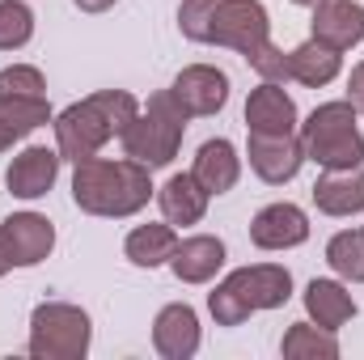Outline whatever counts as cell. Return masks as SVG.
I'll return each instance as SVG.
<instances>
[{
  "label": "cell",
  "mask_w": 364,
  "mask_h": 360,
  "mask_svg": "<svg viewBox=\"0 0 364 360\" xmlns=\"http://www.w3.org/2000/svg\"><path fill=\"white\" fill-rule=\"evenodd\" d=\"M153 195V170H144L132 157H90L73 166V203L90 216L127 221L144 212Z\"/></svg>",
  "instance_id": "6da1fadb"
},
{
  "label": "cell",
  "mask_w": 364,
  "mask_h": 360,
  "mask_svg": "<svg viewBox=\"0 0 364 360\" xmlns=\"http://www.w3.org/2000/svg\"><path fill=\"white\" fill-rule=\"evenodd\" d=\"M140 115V97L127 90H97L73 106H64L51 127H55V149L64 162H90L97 157L110 140H119L132 119Z\"/></svg>",
  "instance_id": "7a4b0ae2"
},
{
  "label": "cell",
  "mask_w": 364,
  "mask_h": 360,
  "mask_svg": "<svg viewBox=\"0 0 364 360\" xmlns=\"http://www.w3.org/2000/svg\"><path fill=\"white\" fill-rule=\"evenodd\" d=\"M292 297V271L279 263H255V268L229 271L212 292H208V309L216 318V327H242L250 314H267L288 305Z\"/></svg>",
  "instance_id": "3957f363"
},
{
  "label": "cell",
  "mask_w": 364,
  "mask_h": 360,
  "mask_svg": "<svg viewBox=\"0 0 364 360\" xmlns=\"http://www.w3.org/2000/svg\"><path fill=\"white\" fill-rule=\"evenodd\" d=\"M186 119H191V115L178 106V97L170 90H157L144 106H140V115L132 119V127L119 136L123 157L140 162L144 170H166L182 149Z\"/></svg>",
  "instance_id": "277c9868"
},
{
  "label": "cell",
  "mask_w": 364,
  "mask_h": 360,
  "mask_svg": "<svg viewBox=\"0 0 364 360\" xmlns=\"http://www.w3.org/2000/svg\"><path fill=\"white\" fill-rule=\"evenodd\" d=\"M296 136L305 144V162H314L322 170H356V166H364V136L356 127V106L348 97L314 106L309 119L296 127Z\"/></svg>",
  "instance_id": "5b68a950"
},
{
  "label": "cell",
  "mask_w": 364,
  "mask_h": 360,
  "mask_svg": "<svg viewBox=\"0 0 364 360\" xmlns=\"http://www.w3.org/2000/svg\"><path fill=\"white\" fill-rule=\"evenodd\" d=\"M93 344L90 314L73 301H43L30 314L26 352L34 360H85Z\"/></svg>",
  "instance_id": "8992f818"
},
{
  "label": "cell",
  "mask_w": 364,
  "mask_h": 360,
  "mask_svg": "<svg viewBox=\"0 0 364 360\" xmlns=\"http://www.w3.org/2000/svg\"><path fill=\"white\" fill-rule=\"evenodd\" d=\"M212 47H229L242 60L259 55L272 43V13L263 0H220L216 17H212Z\"/></svg>",
  "instance_id": "52a82bcc"
},
{
  "label": "cell",
  "mask_w": 364,
  "mask_h": 360,
  "mask_svg": "<svg viewBox=\"0 0 364 360\" xmlns=\"http://www.w3.org/2000/svg\"><path fill=\"white\" fill-rule=\"evenodd\" d=\"M170 93L178 97V106L191 119H208V115H220L225 102H229V73L216 68V64H186Z\"/></svg>",
  "instance_id": "ba28073f"
},
{
  "label": "cell",
  "mask_w": 364,
  "mask_h": 360,
  "mask_svg": "<svg viewBox=\"0 0 364 360\" xmlns=\"http://www.w3.org/2000/svg\"><path fill=\"white\" fill-rule=\"evenodd\" d=\"M250 242L259 250H296V246H305L309 242V216H305V208L288 203V199L259 208L255 221H250Z\"/></svg>",
  "instance_id": "9c48e42d"
},
{
  "label": "cell",
  "mask_w": 364,
  "mask_h": 360,
  "mask_svg": "<svg viewBox=\"0 0 364 360\" xmlns=\"http://www.w3.org/2000/svg\"><path fill=\"white\" fill-rule=\"evenodd\" d=\"M301 127L296 102L279 81H259L246 97V132L255 136H292Z\"/></svg>",
  "instance_id": "30bf717a"
},
{
  "label": "cell",
  "mask_w": 364,
  "mask_h": 360,
  "mask_svg": "<svg viewBox=\"0 0 364 360\" xmlns=\"http://www.w3.org/2000/svg\"><path fill=\"white\" fill-rule=\"evenodd\" d=\"M203 344V331H199V314L195 305L186 301H170L157 309L153 318V348L161 360H191Z\"/></svg>",
  "instance_id": "8fae6325"
},
{
  "label": "cell",
  "mask_w": 364,
  "mask_h": 360,
  "mask_svg": "<svg viewBox=\"0 0 364 360\" xmlns=\"http://www.w3.org/2000/svg\"><path fill=\"white\" fill-rule=\"evenodd\" d=\"M246 157H250V170L272 186H284L301 174L305 166V144L301 136H255L250 132V144H246Z\"/></svg>",
  "instance_id": "7c38bea8"
},
{
  "label": "cell",
  "mask_w": 364,
  "mask_h": 360,
  "mask_svg": "<svg viewBox=\"0 0 364 360\" xmlns=\"http://www.w3.org/2000/svg\"><path fill=\"white\" fill-rule=\"evenodd\" d=\"M60 149H47V144H30V149H21L13 162H9V170H4V186L17 195V199H43L55 179H60Z\"/></svg>",
  "instance_id": "4fadbf2b"
},
{
  "label": "cell",
  "mask_w": 364,
  "mask_h": 360,
  "mask_svg": "<svg viewBox=\"0 0 364 360\" xmlns=\"http://www.w3.org/2000/svg\"><path fill=\"white\" fill-rule=\"evenodd\" d=\"M309 30L318 43H326L335 51H352L364 43V4L360 0H322V4H314Z\"/></svg>",
  "instance_id": "5bb4252c"
},
{
  "label": "cell",
  "mask_w": 364,
  "mask_h": 360,
  "mask_svg": "<svg viewBox=\"0 0 364 360\" xmlns=\"http://www.w3.org/2000/svg\"><path fill=\"white\" fill-rule=\"evenodd\" d=\"M9 250H13V263L17 268H38L51 250H55V225L38 212H13L4 225H0Z\"/></svg>",
  "instance_id": "9a60e30c"
},
{
  "label": "cell",
  "mask_w": 364,
  "mask_h": 360,
  "mask_svg": "<svg viewBox=\"0 0 364 360\" xmlns=\"http://www.w3.org/2000/svg\"><path fill=\"white\" fill-rule=\"evenodd\" d=\"M191 174H195V182H199L208 195H225V191H233L237 179H242V153H237V144L225 140V136L203 140L199 153H195Z\"/></svg>",
  "instance_id": "2e32d148"
},
{
  "label": "cell",
  "mask_w": 364,
  "mask_h": 360,
  "mask_svg": "<svg viewBox=\"0 0 364 360\" xmlns=\"http://www.w3.org/2000/svg\"><path fill=\"white\" fill-rule=\"evenodd\" d=\"M225 242L212 238V233H191V238H178V250L170 259V271L178 275L182 284H212L216 271L225 268Z\"/></svg>",
  "instance_id": "e0dca14e"
},
{
  "label": "cell",
  "mask_w": 364,
  "mask_h": 360,
  "mask_svg": "<svg viewBox=\"0 0 364 360\" xmlns=\"http://www.w3.org/2000/svg\"><path fill=\"white\" fill-rule=\"evenodd\" d=\"M314 208L322 216H356L364 212V166L356 170H322L314 182Z\"/></svg>",
  "instance_id": "ac0fdd59"
},
{
  "label": "cell",
  "mask_w": 364,
  "mask_h": 360,
  "mask_svg": "<svg viewBox=\"0 0 364 360\" xmlns=\"http://www.w3.org/2000/svg\"><path fill=\"white\" fill-rule=\"evenodd\" d=\"M339 73H343V51L318 43L314 34H309L301 47L288 51V81H296V85H305V90H326Z\"/></svg>",
  "instance_id": "d6986e66"
},
{
  "label": "cell",
  "mask_w": 364,
  "mask_h": 360,
  "mask_svg": "<svg viewBox=\"0 0 364 360\" xmlns=\"http://www.w3.org/2000/svg\"><path fill=\"white\" fill-rule=\"evenodd\" d=\"M305 314H309V322L339 331L356 318V297L348 292L343 280H309L305 284Z\"/></svg>",
  "instance_id": "ffe728a7"
},
{
  "label": "cell",
  "mask_w": 364,
  "mask_h": 360,
  "mask_svg": "<svg viewBox=\"0 0 364 360\" xmlns=\"http://www.w3.org/2000/svg\"><path fill=\"white\" fill-rule=\"evenodd\" d=\"M55 115L47 106V97H21V93L0 90V153L13 149L17 140H26L30 132L47 127Z\"/></svg>",
  "instance_id": "44dd1931"
},
{
  "label": "cell",
  "mask_w": 364,
  "mask_h": 360,
  "mask_svg": "<svg viewBox=\"0 0 364 360\" xmlns=\"http://www.w3.org/2000/svg\"><path fill=\"white\" fill-rule=\"evenodd\" d=\"M208 191L195 182V174H170V179L157 186V203H161V216L170 225H199L208 216Z\"/></svg>",
  "instance_id": "7402d4cb"
},
{
  "label": "cell",
  "mask_w": 364,
  "mask_h": 360,
  "mask_svg": "<svg viewBox=\"0 0 364 360\" xmlns=\"http://www.w3.org/2000/svg\"><path fill=\"white\" fill-rule=\"evenodd\" d=\"M178 250V233L170 221H149V225H136L127 238H123V255L132 268H166Z\"/></svg>",
  "instance_id": "603a6c76"
},
{
  "label": "cell",
  "mask_w": 364,
  "mask_h": 360,
  "mask_svg": "<svg viewBox=\"0 0 364 360\" xmlns=\"http://www.w3.org/2000/svg\"><path fill=\"white\" fill-rule=\"evenodd\" d=\"M279 356L284 360H335L339 356V339L335 331L318 327V322H292L279 339Z\"/></svg>",
  "instance_id": "cb8c5ba5"
},
{
  "label": "cell",
  "mask_w": 364,
  "mask_h": 360,
  "mask_svg": "<svg viewBox=\"0 0 364 360\" xmlns=\"http://www.w3.org/2000/svg\"><path fill=\"white\" fill-rule=\"evenodd\" d=\"M326 263L339 280L364 284V229H339L326 242Z\"/></svg>",
  "instance_id": "d4e9b609"
},
{
  "label": "cell",
  "mask_w": 364,
  "mask_h": 360,
  "mask_svg": "<svg viewBox=\"0 0 364 360\" xmlns=\"http://www.w3.org/2000/svg\"><path fill=\"white\" fill-rule=\"evenodd\" d=\"M34 38V9L26 0H0V51H21Z\"/></svg>",
  "instance_id": "484cf974"
},
{
  "label": "cell",
  "mask_w": 364,
  "mask_h": 360,
  "mask_svg": "<svg viewBox=\"0 0 364 360\" xmlns=\"http://www.w3.org/2000/svg\"><path fill=\"white\" fill-rule=\"evenodd\" d=\"M216 4H220V0H182L178 4L182 38H191V43H208V34H212V17H216Z\"/></svg>",
  "instance_id": "4316f807"
},
{
  "label": "cell",
  "mask_w": 364,
  "mask_h": 360,
  "mask_svg": "<svg viewBox=\"0 0 364 360\" xmlns=\"http://www.w3.org/2000/svg\"><path fill=\"white\" fill-rule=\"evenodd\" d=\"M0 90L21 93V97H47V77L34 64H9L0 68Z\"/></svg>",
  "instance_id": "83f0119b"
},
{
  "label": "cell",
  "mask_w": 364,
  "mask_h": 360,
  "mask_svg": "<svg viewBox=\"0 0 364 360\" xmlns=\"http://www.w3.org/2000/svg\"><path fill=\"white\" fill-rule=\"evenodd\" d=\"M246 64H250L263 81H288V51H279L275 43H267V47H263L259 55H250Z\"/></svg>",
  "instance_id": "f1b7e54d"
},
{
  "label": "cell",
  "mask_w": 364,
  "mask_h": 360,
  "mask_svg": "<svg viewBox=\"0 0 364 360\" xmlns=\"http://www.w3.org/2000/svg\"><path fill=\"white\" fill-rule=\"evenodd\" d=\"M348 102L356 106V115H364V60L352 68V77H348Z\"/></svg>",
  "instance_id": "f546056e"
},
{
  "label": "cell",
  "mask_w": 364,
  "mask_h": 360,
  "mask_svg": "<svg viewBox=\"0 0 364 360\" xmlns=\"http://www.w3.org/2000/svg\"><path fill=\"white\" fill-rule=\"evenodd\" d=\"M73 4H77L81 13H106V9H114L119 0H73Z\"/></svg>",
  "instance_id": "4dcf8cb0"
},
{
  "label": "cell",
  "mask_w": 364,
  "mask_h": 360,
  "mask_svg": "<svg viewBox=\"0 0 364 360\" xmlns=\"http://www.w3.org/2000/svg\"><path fill=\"white\" fill-rule=\"evenodd\" d=\"M13 268H17V263H13V250H9V242H4V233H0V275H9Z\"/></svg>",
  "instance_id": "1f68e13d"
},
{
  "label": "cell",
  "mask_w": 364,
  "mask_h": 360,
  "mask_svg": "<svg viewBox=\"0 0 364 360\" xmlns=\"http://www.w3.org/2000/svg\"><path fill=\"white\" fill-rule=\"evenodd\" d=\"M292 4H301V9H314V4H322V0H292Z\"/></svg>",
  "instance_id": "d6a6232c"
},
{
  "label": "cell",
  "mask_w": 364,
  "mask_h": 360,
  "mask_svg": "<svg viewBox=\"0 0 364 360\" xmlns=\"http://www.w3.org/2000/svg\"><path fill=\"white\" fill-rule=\"evenodd\" d=\"M360 229H364V225H360Z\"/></svg>",
  "instance_id": "836d02e7"
}]
</instances>
